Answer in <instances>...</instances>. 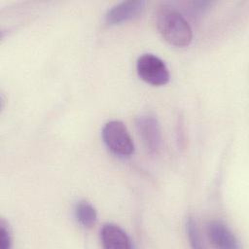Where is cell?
Returning a JSON list of instances; mask_svg holds the SVG:
<instances>
[{"mask_svg":"<svg viewBox=\"0 0 249 249\" xmlns=\"http://www.w3.org/2000/svg\"><path fill=\"white\" fill-rule=\"evenodd\" d=\"M102 138L107 148L114 154L127 157L134 152V142L125 126L119 120H111L102 127Z\"/></svg>","mask_w":249,"mask_h":249,"instance_id":"7a4b0ae2","label":"cell"},{"mask_svg":"<svg viewBox=\"0 0 249 249\" xmlns=\"http://www.w3.org/2000/svg\"><path fill=\"white\" fill-rule=\"evenodd\" d=\"M207 233L210 241L217 248L238 249L240 247L233 232L225 223L221 221H210L207 224Z\"/></svg>","mask_w":249,"mask_h":249,"instance_id":"8992f818","label":"cell"},{"mask_svg":"<svg viewBox=\"0 0 249 249\" xmlns=\"http://www.w3.org/2000/svg\"><path fill=\"white\" fill-rule=\"evenodd\" d=\"M186 229L188 232L189 241L193 248H201V237L199 234V230L196 225V220L193 217H189L186 222Z\"/></svg>","mask_w":249,"mask_h":249,"instance_id":"9c48e42d","label":"cell"},{"mask_svg":"<svg viewBox=\"0 0 249 249\" xmlns=\"http://www.w3.org/2000/svg\"><path fill=\"white\" fill-rule=\"evenodd\" d=\"M12 246V233L8 223L5 220L0 222V248L9 249Z\"/></svg>","mask_w":249,"mask_h":249,"instance_id":"30bf717a","label":"cell"},{"mask_svg":"<svg viewBox=\"0 0 249 249\" xmlns=\"http://www.w3.org/2000/svg\"><path fill=\"white\" fill-rule=\"evenodd\" d=\"M135 125L147 150L158 153L162 145V134L157 117L151 113L142 114L136 118Z\"/></svg>","mask_w":249,"mask_h":249,"instance_id":"277c9868","label":"cell"},{"mask_svg":"<svg viewBox=\"0 0 249 249\" xmlns=\"http://www.w3.org/2000/svg\"><path fill=\"white\" fill-rule=\"evenodd\" d=\"M75 218L78 223L87 229L92 228L97 220V213L94 206L86 200H81L76 203L74 208Z\"/></svg>","mask_w":249,"mask_h":249,"instance_id":"ba28073f","label":"cell"},{"mask_svg":"<svg viewBox=\"0 0 249 249\" xmlns=\"http://www.w3.org/2000/svg\"><path fill=\"white\" fill-rule=\"evenodd\" d=\"M100 237L103 246L107 249L131 248L130 238L126 232L116 224H104L100 230Z\"/></svg>","mask_w":249,"mask_h":249,"instance_id":"52a82bcc","label":"cell"},{"mask_svg":"<svg viewBox=\"0 0 249 249\" xmlns=\"http://www.w3.org/2000/svg\"><path fill=\"white\" fill-rule=\"evenodd\" d=\"M157 26L161 36L175 47L188 46L193 37L187 19L175 9L162 7L157 14Z\"/></svg>","mask_w":249,"mask_h":249,"instance_id":"6da1fadb","label":"cell"},{"mask_svg":"<svg viewBox=\"0 0 249 249\" xmlns=\"http://www.w3.org/2000/svg\"><path fill=\"white\" fill-rule=\"evenodd\" d=\"M136 70L142 80L154 86L164 85L169 80V71L166 64L153 53L140 55L136 61Z\"/></svg>","mask_w":249,"mask_h":249,"instance_id":"3957f363","label":"cell"},{"mask_svg":"<svg viewBox=\"0 0 249 249\" xmlns=\"http://www.w3.org/2000/svg\"><path fill=\"white\" fill-rule=\"evenodd\" d=\"M145 7L143 0H126L114 4L105 14V20L108 24H117L136 18L142 13Z\"/></svg>","mask_w":249,"mask_h":249,"instance_id":"5b68a950","label":"cell"}]
</instances>
